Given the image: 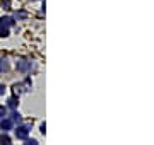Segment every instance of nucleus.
I'll list each match as a JSON object with an SVG mask.
<instances>
[{
    "label": "nucleus",
    "instance_id": "14",
    "mask_svg": "<svg viewBox=\"0 0 154 145\" xmlns=\"http://www.w3.org/2000/svg\"><path fill=\"white\" fill-rule=\"evenodd\" d=\"M45 130H46V125H45V123H41V133L45 135Z\"/></svg>",
    "mask_w": 154,
    "mask_h": 145
},
{
    "label": "nucleus",
    "instance_id": "5",
    "mask_svg": "<svg viewBox=\"0 0 154 145\" xmlns=\"http://www.w3.org/2000/svg\"><path fill=\"white\" fill-rule=\"evenodd\" d=\"M7 36H9V28L0 22V38H7Z\"/></svg>",
    "mask_w": 154,
    "mask_h": 145
},
{
    "label": "nucleus",
    "instance_id": "2",
    "mask_svg": "<svg viewBox=\"0 0 154 145\" xmlns=\"http://www.w3.org/2000/svg\"><path fill=\"white\" fill-rule=\"evenodd\" d=\"M16 67H17L19 72H28V70L33 68V63H31V61H26V60H21V61H17Z\"/></svg>",
    "mask_w": 154,
    "mask_h": 145
},
{
    "label": "nucleus",
    "instance_id": "12",
    "mask_svg": "<svg viewBox=\"0 0 154 145\" xmlns=\"http://www.w3.org/2000/svg\"><path fill=\"white\" fill-rule=\"evenodd\" d=\"M2 116H5V108L0 106V118H2Z\"/></svg>",
    "mask_w": 154,
    "mask_h": 145
},
{
    "label": "nucleus",
    "instance_id": "1",
    "mask_svg": "<svg viewBox=\"0 0 154 145\" xmlns=\"http://www.w3.org/2000/svg\"><path fill=\"white\" fill-rule=\"evenodd\" d=\"M29 135V128L28 126H17L16 128V138L19 140H26Z\"/></svg>",
    "mask_w": 154,
    "mask_h": 145
},
{
    "label": "nucleus",
    "instance_id": "10",
    "mask_svg": "<svg viewBox=\"0 0 154 145\" xmlns=\"http://www.w3.org/2000/svg\"><path fill=\"white\" fill-rule=\"evenodd\" d=\"M26 144H28V145H38V142H36V140H33V138H31V140L26 138Z\"/></svg>",
    "mask_w": 154,
    "mask_h": 145
},
{
    "label": "nucleus",
    "instance_id": "9",
    "mask_svg": "<svg viewBox=\"0 0 154 145\" xmlns=\"http://www.w3.org/2000/svg\"><path fill=\"white\" fill-rule=\"evenodd\" d=\"M0 144H11V137L7 135V132H4L0 135Z\"/></svg>",
    "mask_w": 154,
    "mask_h": 145
},
{
    "label": "nucleus",
    "instance_id": "8",
    "mask_svg": "<svg viewBox=\"0 0 154 145\" xmlns=\"http://www.w3.org/2000/svg\"><path fill=\"white\" fill-rule=\"evenodd\" d=\"M17 104H19V101H17V97H11V99L7 101V106H9V108H12V109H14V108H17Z\"/></svg>",
    "mask_w": 154,
    "mask_h": 145
},
{
    "label": "nucleus",
    "instance_id": "13",
    "mask_svg": "<svg viewBox=\"0 0 154 145\" xmlns=\"http://www.w3.org/2000/svg\"><path fill=\"white\" fill-rule=\"evenodd\" d=\"M4 92H5V85L0 84V94H4Z\"/></svg>",
    "mask_w": 154,
    "mask_h": 145
},
{
    "label": "nucleus",
    "instance_id": "7",
    "mask_svg": "<svg viewBox=\"0 0 154 145\" xmlns=\"http://www.w3.org/2000/svg\"><path fill=\"white\" fill-rule=\"evenodd\" d=\"M11 120H12V123H21L22 121V118H21V114H19V113L17 111H14L11 114Z\"/></svg>",
    "mask_w": 154,
    "mask_h": 145
},
{
    "label": "nucleus",
    "instance_id": "6",
    "mask_svg": "<svg viewBox=\"0 0 154 145\" xmlns=\"http://www.w3.org/2000/svg\"><path fill=\"white\" fill-rule=\"evenodd\" d=\"M9 70V63L5 58H0V72H7Z\"/></svg>",
    "mask_w": 154,
    "mask_h": 145
},
{
    "label": "nucleus",
    "instance_id": "4",
    "mask_svg": "<svg viewBox=\"0 0 154 145\" xmlns=\"http://www.w3.org/2000/svg\"><path fill=\"white\" fill-rule=\"evenodd\" d=\"M0 22L4 24V26H7V28H11V26H14V19H12V17H2V19H0Z\"/></svg>",
    "mask_w": 154,
    "mask_h": 145
},
{
    "label": "nucleus",
    "instance_id": "3",
    "mask_svg": "<svg viewBox=\"0 0 154 145\" xmlns=\"http://www.w3.org/2000/svg\"><path fill=\"white\" fill-rule=\"evenodd\" d=\"M12 120L11 118H0V128L4 130V132H9V130H12Z\"/></svg>",
    "mask_w": 154,
    "mask_h": 145
},
{
    "label": "nucleus",
    "instance_id": "11",
    "mask_svg": "<svg viewBox=\"0 0 154 145\" xmlns=\"http://www.w3.org/2000/svg\"><path fill=\"white\" fill-rule=\"evenodd\" d=\"M11 2H9V0H5V2H2V7H4V9H11Z\"/></svg>",
    "mask_w": 154,
    "mask_h": 145
}]
</instances>
